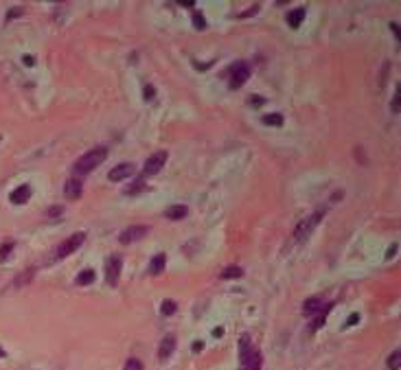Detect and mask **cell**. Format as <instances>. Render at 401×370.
<instances>
[{
	"label": "cell",
	"mask_w": 401,
	"mask_h": 370,
	"mask_svg": "<svg viewBox=\"0 0 401 370\" xmlns=\"http://www.w3.org/2000/svg\"><path fill=\"white\" fill-rule=\"evenodd\" d=\"M175 309H177V305H175L173 300H164L162 307H160V313H162V315H173Z\"/></svg>",
	"instance_id": "d6986e66"
},
{
	"label": "cell",
	"mask_w": 401,
	"mask_h": 370,
	"mask_svg": "<svg viewBox=\"0 0 401 370\" xmlns=\"http://www.w3.org/2000/svg\"><path fill=\"white\" fill-rule=\"evenodd\" d=\"M177 5H180V7H187V9H191V7H195L193 0H191V3H187V0H177Z\"/></svg>",
	"instance_id": "83f0119b"
},
{
	"label": "cell",
	"mask_w": 401,
	"mask_h": 370,
	"mask_svg": "<svg viewBox=\"0 0 401 370\" xmlns=\"http://www.w3.org/2000/svg\"><path fill=\"white\" fill-rule=\"evenodd\" d=\"M248 77H250V66L243 64V62L235 64L233 68H230V88H233V90H239L241 85L248 81Z\"/></svg>",
	"instance_id": "3957f363"
},
{
	"label": "cell",
	"mask_w": 401,
	"mask_h": 370,
	"mask_svg": "<svg viewBox=\"0 0 401 370\" xmlns=\"http://www.w3.org/2000/svg\"><path fill=\"white\" fill-rule=\"evenodd\" d=\"M125 370H143V364L136 357H131V359L125 361Z\"/></svg>",
	"instance_id": "7402d4cb"
},
{
	"label": "cell",
	"mask_w": 401,
	"mask_h": 370,
	"mask_svg": "<svg viewBox=\"0 0 401 370\" xmlns=\"http://www.w3.org/2000/svg\"><path fill=\"white\" fill-rule=\"evenodd\" d=\"M193 20H195V29H206V20H204V16L200 11H195V16H193Z\"/></svg>",
	"instance_id": "603a6c76"
},
{
	"label": "cell",
	"mask_w": 401,
	"mask_h": 370,
	"mask_svg": "<svg viewBox=\"0 0 401 370\" xmlns=\"http://www.w3.org/2000/svg\"><path fill=\"white\" fill-rule=\"evenodd\" d=\"M11 250H13V241H7L3 248H0V261H5L7 256L11 254Z\"/></svg>",
	"instance_id": "44dd1931"
},
{
	"label": "cell",
	"mask_w": 401,
	"mask_h": 370,
	"mask_svg": "<svg viewBox=\"0 0 401 370\" xmlns=\"http://www.w3.org/2000/svg\"><path fill=\"white\" fill-rule=\"evenodd\" d=\"M83 241H85V233H75V235H70L68 239H66V241L62 243V246L57 248V259H64V256L72 254L79 246H81Z\"/></svg>",
	"instance_id": "277c9868"
},
{
	"label": "cell",
	"mask_w": 401,
	"mask_h": 370,
	"mask_svg": "<svg viewBox=\"0 0 401 370\" xmlns=\"http://www.w3.org/2000/svg\"><path fill=\"white\" fill-rule=\"evenodd\" d=\"M263 123L270 125V127H281V125H283V116L281 114H265V116H263Z\"/></svg>",
	"instance_id": "ac0fdd59"
},
{
	"label": "cell",
	"mask_w": 401,
	"mask_h": 370,
	"mask_svg": "<svg viewBox=\"0 0 401 370\" xmlns=\"http://www.w3.org/2000/svg\"><path fill=\"white\" fill-rule=\"evenodd\" d=\"M394 252H397V246H390V250H388V259H392Z\"/></svg>",
	"instance_id": "1f68e13d"
},
{
	"label": "cell",
	"mask_w": 401,
	"mask_h": 370,
	"mask_svg": "<svg viewBox=\"0 0 401 370\" xmlns=\"http://www.w3.org/2000/svg\"><path fill=\"white\" fill-rule=\"evenodd\" d=\"M3 357H7V353L3 351V348H0V359H3Z\"/></svg>",
	"instance_id": "d6a6232c"
},
{
	"label": "cell",
	"mask_w": 401,
	"mask_h": 370,
	"mask_svg": "<svg viewBox=\"0 0 401 370\" xmlns=\"http://www.w3.org/2000/svg\"><path fill=\"white\" fill-rule=\"evenodd\" d=\"M325 307H327V302H322L320 298H309V300L305 302V313H307V315H309V313H320Z\"/></svg>",
	"instance_id": "9a60e30c"
},
{
	"label": "cell",
	"mask_w": 401,
	"mask_h": 370,
	"mask_svg": "<svg viewBox=\"0 0 401 370\" xmlns=\"http://www.w3.org/2000/svg\"><path fill=\"white\" fill-rule=\"evenodd\" d=\"M145 189V182L143 180H138L136 184H131V187L127 189V191H125V193H127V195H134V193H138V191H143Z\"/></svg>",
	"instance_id": "cb8c5ba5"
},
{
	"label": "cell",
	"mask_w": 401,
	"mask_h": 370,
	"mask_svg": "<svg viewBox=\"0 0 401 370\" xmlns=\"http://www.w3.org/2000/svg\"><path fill=\"white\" fill-rule=\"evenodd\" d=\"M156 97V90H154V85H145V99L147 101H151V99Z\"/></svg>",
	"instance_id": "484cf974"
},
{
	"label": "cell",
	"mask_w": 401,
	"mask_h": 370,
	"mask_svg": "<svg viewBox=\"0 0 401 370\" xmlns=\"http://www.w3.org/2000/svg\"><path fill=\"white\" fill-rule=\"evenodd\" d=\"M105 158H108V147H95V149H90L88 154H83L75 162V173H90V171H95L99 164H103Z\"/></svg>",
	"instance_id": "6da1fadb"
},
{
	"label": "cell",
	"mask_w": 401,
	"mask_h": 370,
	"mask_svg": "<svg viewBox=\"0 0 401 370\" xmlns=\"http://www.w3.org/2000/svg\"><path fill=\"white\" fill-rule=\"evenodd\" d=\"M358 320H360V315L358 313H353L351 318H348V322H346V327H353V325H358Z\"/></svg>",
	"instance_id": "4316f807"
},
{
	"label": "cell",
	"mask_w": 401,
	"mask_h": 370,
	"mask_svg": "<svg viewBox=\"0 0 401 370\" xmlns=\"http://www.w3.org/2000/svg\"><path fill=\"white\" fill-rule=\"evenodd\" d=\"M164 263H167V256H164V254L154 256L151 263H149V274H160L164 269Z\"/></svg>",
	"instance_id": "2e32d148"
},
{
	"label": "cell",
	"mask_w": 401,
	"mask_h": 370,
	"mask_svg": "<svg viewBox=\"0 0 401 370\" xmlns=\"http://www.w3.org/2000/svg\"><path fill=\"white\" fill-rule=\"evenodd\" d=\"M164 162H167V151H156L154 156H149V158H147L143 173H145V175H156L158 171H160V169L164 167Z\"/></svg>",
	"instance_id": "5b68a950"
},
{
	"label": "cell",
	"mask_w": 401,
	"mask_h": 370,
	"mask_svg": "<svg viewBox=\"0 0 401 370\" xmlns=\"http://www.w3.org/2000/svg\"><path fill=\"white\" fill-rule=\"evenodd\" d=\"M136 173V167L131 162H123V164H118V167H114L110 171V180L112 182H123V180H127V177H131Z\"/></svg>",
	"instance_id": "52a82bcc"
},
{
	"label": "cell",
	"mask_w": 401,
	"mask_h": 370,
	"mask_svg": "<svg viewBox=\"0 0 401 370\" xmlns=\"http://www.w3.org/2000/svg\"><path fill=\"white\" fill-rule=\"evenodd\" d=\"M59 213H62V208L55 206V208H51V210H49V217H55V215H59Z\"/></svg>",
	"instance_id": "f546056e"
},
{
	"label": "cell",
	"mask_w": 401,
	"mask_h": 370,
	"mask_svg": "<svg viewBox=\"0 0 401 370\" xmlns=\"http://www.w3.org/2000/svg\"><path fill=\"white\" fill-rule=\"evenodd\" d=\"M399 364H401V353L394 351L390 357H388V368H390V370H399Z\"/></svg>",
	"instance_id": "ffe728a7"
},
{
	"label": "cell",
	"mask_w": 401,
	"mask_h": 370,
	"mask_svg": "<svg viewBox=\"0 0 401 370\" xmlns=\"http://www.w3.org/2000/svg\"><path fill=\"white\" fill-rule=\"evenodd\" d=\"M399 103H401V90H397V92H394V97H392V112H394V114L399 112Z\"/></svg>",
	"instance_id": "d4e9b609"
},
{
	"label": "cell",
	"mask_w": 401,
	"mask_h": 370,
	"mask_svg": "<svg viewBox=\"0 0 401 370\" xmlns=\"http://www.w3.org/2000/svg\"><path fill=\"white\" fill-rule=\"evenodd\" d=\"M81 191H83V182L79 180V177H72V180H68L66 182V187H64V195L68 197V200H79L81 197Z\"/></svg>",
	"instance_id": "9c48e42d"
},
{
	"label": "cell",
	"mask_w": 401,
	"mask_h": 370,
	"mask_svg": "<svg viewBox=\"0 0 401 370\" xmlns=\"http://www.w3.org/2000/svg\"><path fill=\"white\" fill-rule=\"evenodd\" d=\"M121 267H123V261H121V256H110V261H108V267H105V279H108V283H110V287H116V283H118V276H121Z\"/></svg>",
	"instance_id": "8992f818"
},
{
	"label": "cell",
	"mask_w": 401,
	"mask_h": 370,
	"mask_svg": "<svg viewBox=\"0 0 401 370\" xmlns=\"http://www.w3.org/2000/svg\"><path fill=\"white\" fill-rule=\"evenodd\" d=\"M390 29H392V33H394V37L399 39V29H397V22H390Z\"/></svg>",
	"instance_id": "4dcf8cb0"
},
{
	"label": "cell",
	"mask_w": 401,
	"mask_h": 370,
	"mask_svg": "<svg viewBox=\"0 0 401 370\" xmlns=\"http://www.w3.org/2000/svg\"><path fill=\"white\" fill-rule=\"evenodd\" d=\"M29 197H31V187H29V184H22V187H18L9 195V200L13 204H26V202H29Z\"/></svg>",
	"instance_id": "8fae6325"
},
{
	"label": "cell",
	"mask_w": 401,
	"mask_h": 370,
	"mask_svg": "<svg viewBox=\"0 0 401 370\" xmlns=\"http://www.w3.org/2000/svg\"><path fill=\"white\" fill-rule=\"evenodd\" d=\"M243 276V269L239 265H230L221 272V279H241Z\"/></svg>",
	"instance_id": "e0dca14e"
},
{
	"label": "cell",
	"mask_w": 401,
	"mask_h": 370,
	"mask_svg": "<svg viewBox=\"0 0 401 370\" xmlns=\"http://www.w3.org/2000/svg\"><path fill=\"white\" fill-rule=\"evenodd\" d=\"M175 351V338L173 335H167L162 342H160V348H158V357L160 359H169Z\"/></svg>",
	"instance_id": "30bf717a"
},
{
	"label": "cell",
	"mask_w": 401,
	"mask_h": 370,
	"mask_svg": "<svg viewBox=\"0 0 401 370\" xmlns=\"http://www.w3.org/2000/svg\"><path fill=\"white\" fill-rule=\"evenodd\" d=\"M147 233H149V226H129L127 230H123V233H121L118 241H121V243H131L136 239H143Z\"/></svg>",
	"instance_id": "ba28073f"
},
{
	"label": "cell",
	"mask_w": 401,
	"mask_h": 370,
	"mask_svg": "<svg viewBox=\"0 0 401 370\" xmlns=\"http://www.w3.org/2000/svg\"><path fill=\"white\" fill-rule=\"evenodd\" d=\"M320 217H322V213H314V215H309V217H305L298 226L294 228V239L296 241H305L309 235L314 233V228L320 223Z\"/></svg>",
	"instance_id": "7a4b0ae2"
},
{
	"label": "cell",
	"mask_w": 401,
	"mask_h": 370,
	"mask_svg": "<svg viewBox=\"0 0 401 370\" xmlns=\"http://www.w3.org/2000/svg\"><path fill=\"white\" fill-rule=\"evenodd\" d=\"M287 24L292 26V29H296V26L302 24V20H305V7H298V9H292L287 13Z\"/></svg>",
	"instance_id": "4fadbf2b"
},
{
	"label": "cell",
	"mask_w": 401,
	"mask_h": 370,
	"mask_svg": "<svg viewBox=\"0 0 401 370\" xmlns=\"http://www.w3.org/2000/svg\"><path fill=\"white\" fill-rule=\"evenodd\" d=\"M95 279H97L95 269H83V272H79V274H77L75 283H77L79 287H85V285H92V283H95Z\"/></svg>",
	"instance_id": "5bb4252c"
},
{
	"label": "cell",
	"mask_w": 401,
	"mask_h": 370,
	"mask_svg": "<svg viewBox=\"0 0 401 370\" xmlns=\"http://www.w3.org/2000/svg\"><path fill=\"white\" fill-rule=\"evenodd\" d=\"M22 62H24L26 66H33V64H35V59H33L31 55H24V57H22Z\"/></svg>",
	"instance_id": "f1b7e54d"
},
{
	"label": "cell",
	"mask_w": 401,
	"mask_h": 370,
	"mask_svg": "<svg viewBox=\"0 0 401 370\" xmlns=\"http://www.w3.org/2000/svg\"><path fill=\"white\" fill-rule=\"evenodd\" d=\"M187 215H189V206H184V204H175V206H169L167 210H164V217H167V219H173V221L184 219Z\"/></svg>",
	"instance_id": "7c38bea8"
}]
</instances>
